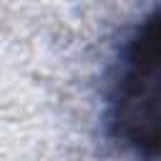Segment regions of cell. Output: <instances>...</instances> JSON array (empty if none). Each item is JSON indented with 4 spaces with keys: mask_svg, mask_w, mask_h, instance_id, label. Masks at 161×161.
Wrapping results in <instances>:
<instances>
[{
    "mask_svg": "<svg viewBox=\"0 0 161 161\" xmlns=\"http://www.w3.org/2000/svg\"><path fill=\"white\" fill-rule=\"evenodd\" d=\"M158 10L151 8L121 40L108 73L103 131L131 161H158Z\"/></svg>",
    "mask_w": 161,
    "mask_h": 161,
    "instance_id": "obj_1",
    "label": "cell"
}]
</instances>
